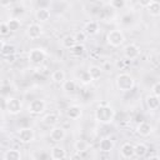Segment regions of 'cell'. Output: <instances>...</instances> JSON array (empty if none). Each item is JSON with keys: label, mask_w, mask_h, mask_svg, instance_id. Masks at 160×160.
I'll use <instances>...</instances> for the list:
<instances>
[{"label": "cell", "mask_w": 160, "mask_h": 160, "mask_svg": "<svg viewBox=\"0 0 160 160\" xmlns=\"http://www.w3.org/2000/svg\"><path fill=\"white\" fill-rule=\"evenodd\" d=\"M115 119V110L106 101L99 104L95 110V120L100 124H111Z\"/></svg>", "instance_id": "obj_1"}, {"label": "cell", "mask_w": 160, "mask_h": 160, "mask_svg": "<svg viewBox=\"0 0 160 160\" xmlns=\"http://www.w3.org/2000/svg\"><path fill=\"white\" fill-rule=\"evenodd\" d=\"M115 85L118 88V90L122 91V92H126V91H130L132 90V88L135 86V80L134 78L128 74V72H121L116 76L115 79Z\"/></svg>", "instance_id": "obj_2"}, {"label": "cell", "mask_w": 160, "mask_h": 160, "mask_svg": "<svg viewBox=\"0 0 160 160\" xmlns=\"http://www.w3.org/2000/svg\"><path fill=\"white\" fill-rule=\"evenodd\" d=\"M106 42L112 48H119L125 42V35L121 30L114 29L106 34Z\"/></svg>", "instance_id": "obj_3"}, {"label": "cell", "mask_w": 160, "mask_h": 160, "mask_svg": "<svg viewBox=\"0 0 160 160\" xmlns=\"http://www.w3.org/2000/svg\"><path fill=\"white\" fill-rule=\"evenodd\" d=\"M4 108L6 109L8 114H10V115H18V114H20L21 110H22V104H21V101H20L18 98L10 96V98H8V99L5 100Z\"/></svg>", "instance_id": "obj_4"}, {"label": "cell", "mask_w": 160, "mask_h": 160, "mask_svg": "<svg viewBox=\"0 0 160 160\" xmlns=\"http://www.w3.org/2000/svg\"><path fill=\"white\" fill-rule=\"evenodd\" d=\"M46 109V102L42 99H34L30 101V104L28 105V111L32 115H40L45 111Z\"/></svg>", "instance_id": "obj_5"}, {"label": "cell", "mask_w": 160, "mask_h": 160, "mask_svg": "<svg viewBox=\"0 0 160 160\" xmlns=\"http://www.w3.org/2000/svg\"><path fill=\"white\" fill-rule=\"evenodd\" d=\"M28 58H29V61L32 64H41L46 58V52L40 48H34L29 51Z\"/></svg>", "instance_id": "obj_6"}, {"label": "cell", "mask_w": 160, "mask_h": 160, "mask_svg": "<svg viewBox=\"0 0 160 160\" xmlns=\"http://www.w3.org/2000/svg\"><path fill=\"white\" fill-rule=\"evenodd\" d=\"M18 139L22 144H30L35 139V131L31 128H21L18 132Z\"/></svg>", "instance_id": "obj_7"}, {"label": "cell", "mask_w": 160, "mask_h": 160, "mask_svg": "<svg viewBox=\"0 0 160 160\" xmlns=\"http://www.w3.org/2000/svg\"><path fill=\"white\" fill-rule=\"evenodd\" d=\"M42 31L44 29L39 22H32L26 28V36L30 40H36L42 35Z\"/></svg>", "instance_id": "obj_8"}, {"label": "cell", "mask_w": 160, "mask_h": 160, "mask_svg": "<svg viewBox=\"0 0 160 160\" xmlns=\"http://www.w3.org/2000/svg\"><path fill=\"white\" fill-rule=\"evenodd\" d=\"M140 55V48L136 45V44H128L125 48H124V56L129 60H135L138 59Z\"/></svg>", "instance_id": "obj_9"}, {"label": "cell", "mask_w": 160, "mask_h": 160, "mask_svg": "<svg viewBox=\"0 0 160 160\" xmlns=\"http://www.w3.org/2000/svg\"><path fill=\"white\" fill-rule=\"evenodd\" d=\"M65 114H66V116H68L70 120H78V119H80L81 115H82V109H81V106H79V105L72 104V105H70V106L66 108Z\"/></svg>", "instance_id": "obj_10"}, {"label": "cell", "mask_w": 160, "mask_h": 160, "mask_svg": "<svg viewBox=\"0 0 160 160\" xmlns=\"http://www.w3.org/2000/svg\"><path fill=\"white\" fill-rule=\"evenodd\" d=\"M66 136V131L64 128L61 126H52L51 130H50V139L55 142H60L65 139Z\"/></svg>", "instance_id": "obj_11"}, {"label": "cell", "mask_w": 160, "mask_h": 160, "mask_svg": "<svg viewBox=\"0 0 160 160\" xmlns=\"http://www.w3.org/2000/svg\"><path fill=\"white\" fill-rule=\"evenodd\" d=\"M82 30L86 32L88 36H94V35H96V34L99 32L100 26H99V22H98V21H95V20H90V21L85 22Z\"/></svg>", "instance_id": "obj_12"}, {"label": "cell", "mask_w": 160, "mask_h": 160, "mask_svg": "<svg viewBox=\"0 0 160 160\" xmlns=\"http://www.w3.org/2000/svg\"><path fill=\"white\" fill-rule=\"evenodd\" d=\"M120 154L125 159H130L135 156V145H132L131 142H124L120 148Z\"/></svg>", "instance_id": "obj_13"}, {"label": "cell", "mask_w": 160, "mask_h": 160, "mask_svg": "<svg viewBox=\"0 0 160 160\" xmlns=\"http://www.w3.org/2000/svg\"><path fill=\"white\" fill-rule=\"evenodd\" d=\"M136 132H138L140 136L146 138V136H149V135L152 132V126H151V124H149V122H146V121H141V122H139L138 126H136Z\"/></svg>", "instance_id": "obj_14"}, {"label": "cell", "mask_w": 160, "mask_h": 160, "mask_svg": "<svg viewBox=\"0 0 160 160\" xmlns=\"http://www.w3.org/2000/svg\"><path fill=\"white\" fill-rule=\"evenodd\" d=\"M50 158L52 160H62L65 158H68V154H66V150L61 146H54L50 151Z\"/></svg>", "instance_id": "obj_15"}, {"label": "cell", "mask_w": 160, "mask_h": 160, "mask_svg": "<svg viewBox=\"0 0 160 160\" xmlns=\"http://www.w3.org/2000/svg\"><path fill=\"white\" fill-rule=\"evenodd\" d=\"M114 149V140L110 138H102L99 142V150L102 152H110Z\"/></svg>", "instance_id": "obj_16"}, {"label": "cell", "mask_w": 160, "mask_h": 160, "mask_svg": "<svg viewBox=\"0 0 160 160\" xmlns=\"http://www.w3.org/2000/svg\"><path fill=\"white\" fill-rule=\"evenodd\" d=\"M50 15H51V12H50L49 9H46V8H40V9H38L36 12H35V19H36L39 22H45V21H48V20L50 19Z\"/></svg>", "instance_id": "obj_17"}, {"label": "cell", "mask_w": 160, "mask_h": 160, "mask_svg": "<svg viewBox=\"0 0 160 160\" xmlns=\"http://www.w3.org/2000/svg\"><path fill=\"white\" fill-rule=\"evenodd\" d=\"M159 99H160V98L156 96V95H154V94L148 95V96H146V100H145L146 106H148L150 110H156V109H159V106H160V100H159Z\"/></svg>", "instance_id": "obj_18"}, {"label": "cell", "mask_w": 160, "mask_h": 160, "mask_svg": "<svg viewBox=\"0 0 160 160\" xmlns=\"http://www.w3.org/2000/svg\"><path fill=\"white\" fill-rule=\"evenodd\" d=\"M21 158H22V155H21L20 150H16V149H9L2 155L4 160H20Z\"/></svg>", "instance_id": "obj_19"}, {"label": "cell", "mask_w": 160, "mask_h": 160, "mask_svg": "<svg viewBox=\"0 0 160 160\" xmlns=\"http://www.w3.org/2000/svg\"><path fill=\"white\" fill-rule=\"evenodd\" d=\"M78 44L76 39H75V35H66L61 39V46L65 48V49H71L72 46H75Z\"/></svg>", "instance_id": "obj_20"}, {"label": "cell", "mask_w": 160, "mask_h": 160, "mask_svg": "<svg viewBox=\"0 0 160 160\" xmlns=\"http://www.w3.org/2000/svg\"><path fill=\"white\" fill-rule=\"evenodd\" d=\"M0 45H1V48H0L1 55H2L4 58L15 54V46H14L12 44H5V41L1 40V41H0Z\"/></svg>", "instance_id": "obj_21"}, {"label": "cell", "mask_w": 160, "mask_h": 160, "mask_svg": "<svg viewBox=\"0 0 160 160\" xmlns=\"http://www.w3.org/2000/svg\"><path fill=\"white\" fill-rule=\"evenodd\" d=\"M59 121V116L55 112H49L42 118V122L48 126H55Z\"/></svg>", "instance_id": "obj_22"}, {"label": "cell", "mask_w": 160, "mask_h": 160, "mask_svg": "<svg viewBox=\"0 0 160 160\" xmlns=\"http://www.w3.org/2000/svg\"><path fill=\"white\" fill-rule=\"evenodd\" d=\"M84 52H85V46H84V44H81V42H78L75 46H72V48L70 49V54H71V56H74V58H80V56L84 55Z\"/></svg>", "instance_id": "obj_23"}, {"label": "cell", "mask_w": 160, "mask_h": 160, "mask_svg": "<svg viewBox=\"0 0 160 160\" xmlns=\"http://www.w3.org/2000/svg\"><path fill=\"white\" fill-rule=\"evenodd\" d=\"M51 80H52L55 84H62V82L66 80V79H65V72H64V70L58 69V70L52 71V74H51Z\"/></svg>", "instance_id": "obj_24"}, {"label": "cell", "mask_w": 160, "mask_h": 160, "mask_svg": "<svg viewBox=\"0 0 160 160\" xmlns=\"http://www.w3.org/2000/svg\"><path fill=\"white\" fill-rule=\"evenodd\" d=\"M89 142L86 140H76L75 144H74V149L78 154H81V152H85L88 149H89Z\"/></svg>", "instance_id": "obj_25"}, {"label": "cell", "mask_w": 160, "mask_h": 160, "mask_svg": "<svg viewBox=\"0 0 160 160\" xmlns=\"http://www.w3.org/2000/svg\"><path fill=\"white\" fill-rule=\"evenodd\" d=\"M146 9L151 16H160V2L159 1L152 0Z\"/></svg>", "instance_id": "obj_26"}, {"label": "cell", "mask_w": 160, "mask_h": 160, "mask_svg": "<svg viewBox=\"0 0 160 160\" xmlns=\"http://www.w3.org/2000/svg\"><path fill=\"white\" fill-rule=\"evenodd\" d=\"M61 88L65 92H75L76 90V81L75 80H65L61 84Z\"/></svg>", "instance_id": "obj_27"}, {"label": "cell", "mask_w": 160, "mask_h": 160, "mask_svg": "<svg viewBox=\"0 0 160 160\" xmlns=\"http://www.w3.org/2000/svg\"><path fill=\"white\" fill-rule=\"evenodd\" d=\"M88 71H89V74L91 75V78H92L94 80L99 79V78L102 75V69H101L100 66H98V65H90L89 69H88Z\"/></svg>", "instance_id": "obj_28"}, {"label": "cell", "mask_w": 160, "mask_h": 160, "mask_svg": "<svg viewBox=\"0 0 160 160\" xmlns=\"http://www.w3.org/2000/svg\"><path fill=\"white\" fill-rule=\"evenodd\" d=\"M6 22H8L9 29H10L11 32H15V31H18V30L21 28V22H20V20L16 19V18H11V19H9Z\"/></svg>", "instance_id": "obj_29"}, {"label": "cell", "mask_w": 160, "mask_h": 160, "mask_svg": "<svg viewBox=\"0 0 160 160\" xmlns=\"http://www.w3.org/2000/svg\"><path fill=\"white\" fill-rule=\"evenodd\" d=\"M148 152V146L142 142H139L135 145V156L138 158H144Z\"/></svg>", "instance_id": "obj_30"}, {"label": "cell", "mask_w": 160, "mask_h": 160, "mask_svg": "<svg viewBox=\"0 0 160 160\" xmlns=\"http://www.w3.org/2000/svg\"><path fill=\"white\" fill-rule=\"evenodd\" d=\"M79 80H80V82L84 84V85H89V84H91V82L94 81V79L91 78V75L89 74L88 70L82 71V72L79 75Z\"/></svg>", "instance_id": "obj_31"}, {"label": "cell", "mask_w": 160, "mask_h": 160, "mask_svg": "<svg viewBox=\"0 0 160 160\" xmlns=\"http://www.w3.org/2000/svg\"><path fill=\"white\" fill-rule=\"evenodd\" d=\"M126 4H128V0H110V5L116 10L124 9L126 6Z\"/></svg>", "instance_id": "obj_32"}, {"label": "cell", "mask_w": 160, "mask_h": 160, "mask_svg": "<svg viewBox=\"0 0 160 160\" xmlns=\"http://www.w3.org/2000/svg\"><path fill=\"white\" fill-rule=\"evenodd\" d=\"M11 31H10V29H9V25H8V22L6 21H1L0 22V35L1 36H6V35H9Z\"/></svg>", "instance_id": "obj_33"}, {"label": "cell", "mask_w": 160, "mask_h": 160, "mask_svg": "<svg viewBox=\"0 0 160 160\" xmlns=\"http://www.w3.org/2000/svg\"><path fill=\"white\" fill-rule=\"evenodd\" d=\"M86 38H88V35H86V32L82 30V31H78L76 34H75V39H76V41L78 42H84L85 40H86Z\"/></svg>", "instance_id": "obj_34"}, {"label": "cell", "mask_w": 160, "mask_h": 160, "mask_svg": "<svg viewBox=\"0 0 160 160\" xmlns=\"http://www.w3.org/2000/svg\"><path fill=\"white\" fill-rule=\"evenodd\" d=\"M151 94H154V95H156V96L160 98V81H158V82H155V84L152 85V88H151Z\"/></svg>", "instance_id": "obj_35"}, {"label": "cell", "mask_w": 160, "mask_h": 160, "mask_svg": "<svg viewBox=\"0 0 160 160\" xmlns=\"http://www.w3.org/2000/svg\"><path fill=\"white\" fill-rule=\"evenodd\" d=\"M151 1L152 0H138V2L140 4V6H142V8H148Z\"/></svg>", "instance_id": "obj_36"}, {"label": "cell", "mask_w": 160, "mask_h": 160, "mask_svg": "<svg viewBox=\"0 0 160 160\" xmlns=\"http://www.w3.org/2000/svg\"><path fill=\"white\" fill-rule=\"evenodd\" d=\"M11 4V0H0V6L1 8H9Z\"/></svg>", "instance_id": "obj_37"}, {"label": "cell", "mask_w": 160, "mask_h": 160, "mask_svg": "<svg viewBox=\"0 0 160 160\" xmlns=\"http://www.w3.org/2000/svg\"><path fill=\"white\" fill-rule=\"evenodd\" d=\"M5 60H6V62H9V64H12V62L15 61V54H12V55H9V56H5Z\"/></svg>", "instance_id": "obj_38"}, {"label": "cell", "mask_w": 160, "mask_h": 160, "mask_svg": "<svg viewBox=\"0 0 160 160\" xmlns=\"http://www.w3.org/2000/svg\"><path fill=\"white\" fill-rule=\"evenodd\" d=\"M149 159H159V156H156V155H151V156H149Z\"/></svg>", "instance_id": "obj_39"}, {"label": "cell", "mask_w": 160, "mask_h": 160, "mask_svg": "<svg viewBox=\"0 0 160 160\" xmlns=\"http://www.w3.org/2000/svg\"><path fill=\"white\" fill-rule=\"evenodd\" d=\"M158 61H159V62H160V52H159V54H158Z\"/></svg>", "instance_id": "obj_40"}, {"label": "cell", "mask_w": 160, "mask_h": 160, "mask_svg": "<svg viewBox=\"0 0 160 160\" xmlns=\"http://www.w3.org/2000/svg\"><path fill=\"white\" fill-rule=\"evenodd\" d=\"M159 118H160V115H159Z\"/></svg>", "instance_id": "obj_41"}]
</instances>
